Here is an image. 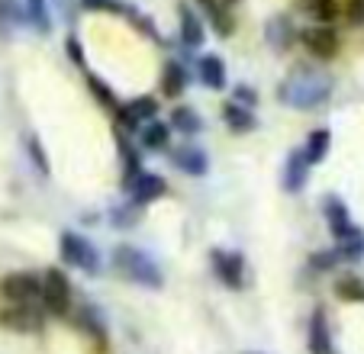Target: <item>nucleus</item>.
Returning a JSON list of instances; mask_svg holds the SVG:
<instances>
[{
  "label": "nucleus",
  "instance_id": "1",
  "mask_svg": "<svg viewBox=\"0 0 364 354\" xmlns=\"http://www.w3.org/2000/svg\"><path fill=\"white\" fill-rule=\"evenodd\" d=\"M332 97V75L313 65H296L277 87V100L294 109H316Z\"/></svg>",
  "mask_w": 364,
  "mask_h": 354
},
{
  "label": "nucleus",
  "instance_id": "2",
  "mask_svg": "<svg viewBox=\"0 0 364 354\" xmlns=\"http://www.w3.org/2000/svg\"><path fill=\"white\" fill-rule=\"evenodd\" d=\"M113 267H117L126 280H132V284H139V286H149V290H161V286H165L161 267L136 245H117V252H113Z\"/></svg>",
  "mask_w": 364,
  "mask_h": 354
},
{
  "label": "nucleus",
  "instance_id": "3",
  "mask_svg": "<svg viewBox=\"0 0 364 354\" xmlns=\"http://www.w3.org/2000/svg\"><path fill=\"white\" fill-rule=\"evenodd\" d=\"M42 306H46V313L52 316H68L71 313V280L65 271H58V267H48L46 274H42V293H39Z\"/></svg>",
  "mask_w": 364,
  "mask_h": 354
},
{
  "label": "nucleus",
  "instance_id": "4",
  "mask_svg": "<svg viewBox=\"0 0 364 354\" xmlns=\"http://www.w3.org/2000/svg\"><path fill=\"white\" fill-rule=\"evenodd\" d=\"M42 293V277L33 271H14L0 280V296L10 306H33Z\"/></svg>",
  "mask_w": 364,
  "mask_h": 354
},
{
  "label": "nucleus",
  "instance_id": "5",
  "mask_svg": "<svg viewBox=\"0 0 364 354\" xmlns=\"http://www.w3.org/2000/svg\"><path fill=\"white\" fill-rule=\"evenodd\" d=\"M62 258H65V264L77 267V271H84V274L100 271V254H97V248L90 245L84 235H77V232H65L62 235Z\"/></svg>",
  "mask_w": 364,
  "mask_h": 354
},
{
  "label": "nucleus",
  "instance_id": "6",
  "mask_svg": "<svg viewBox=\"0 0 364 354\" xmlns=\"http://www.w3.org/2000/svg\"><path fill=\"white\" fill-rule=\"evenodd\" d=\"M300 42H303V48L316 58V62H332V58L338 55V45H342L336 29H332V26H319V23H316V26L303 29Z\"/></svg>",
  "mask_w": 364,
  "mask_h": 354
},
{
  "label": "nucleus",
  "instance_id": "7",
  "mask_svg": "<svg viewBox=\"0 0 364 354\" xmlns=\"http://www.w3.org/2000/svg\"><path fill=\"white\" fill-rule=\"evenodd\" d=\"M210 261H213V271L229 290H242L245 286V261L235 252H223V248H213L210 252Z\"/></svg>",
  "mask_w": 364,
  "mask_h": 354
},
{
  "label": "nucleus",
  "instance_id": "8",
  "mask_svg": "<svg viewBox=\"0 0 364 354\" xmlns=\"http://www.w3.org/2000/svg\"><path fill=\"white\" fill-rule=\"evenodd\" d=\"M117 119L123 129H139V126L159 119V100H155V97H136L132 103L117 109Z\"/></svg>",
  "mask_w": 364,
  "mask_h": 354
},
{
  "label": "nucleus",
  "instance_id": "9",
  "mask_svg": "<svg viewBox=\"0 0 364 354\" xmlns=\"http://www.w3.org/2000/svg\"><path fill=\"white\" fill-rule=\"evenodd\" d=\"M178 36L184 48H200L206 42V26L187 4H178Z\"/></svg>",
  "mask_w": 364,
  "mask_h": 354
},
{
  "label": "nucleus",
  "instance_id": "10",
  "mask_svg": "<svg viewBox=\"0 0 364 354\" xmlns=\"http://www.w3.org/2000/svg\"><path fill=\"white\" fill-rule=\"evenodd\" d=\"M126 191L132 193V200H136L139 206H145V203H151V200H159V197H165L168 193V181L161 174H151V171H142V174L132 181Z\"/></svg>",
  "mask_w": 364,
  "mask_h": 354
},
{
  "label": "nucleus",
  "instance_id": "11",
  "mask_svg": "<svg viewBox=\"0 0 364 354\" xmlns=\"http://www.w3.org/2000/svg\"><path fill=\"white\" fill-rule=\"evenodd\" d=\"M197 7H200V14L206 16V23H210V29H213L216 36L229 39V36L235 33V16H229V7L223 0H197Z\"/></svg>",
  "mask_w": 364,
  "mask_h": 354
},
{
  "label": "nucleus",
  "instance_id": "12",
  "mask_svg": "<svg viewBox=\"0 0 364 354\" xmlns=\"http://www.w3.org/2000/svg\"><path fill=\"white\" fill-rule=\"evenodd\" d=\"M0 326L10 332H42V316L33 306H7L0 309Z\"/></svg>",
  "mask_w": 364,
  "mask_h": 354
},
{
  "label": "nucleus",
  "instance_id": "13",
  "mask_svg": "<svg viewBox=\"0 0 364 354\" xmlns=\"http://www.w3.org/2000/svg\"><path fill=\"white\" fill-rule=\"evenodd\" d=\"M332 332H329V319L326 309H313L309 316V354H332Z\"/></svg>",
  "mask_w": 364,
  "mask_h": 354
},
{
  "label": "nucleus",
  "instance_id": "14",
  "mask_svg": "<svg viewBox=\"0 0 364 354\" xmlns=\"http://www.w3.org/2000/svg\"><path fill=\"white\" fill-rule=\"evenodd\" d=\"M296 26H294V20H290L287 14H274L268 20V42H271V48L274 52H287L290 45L296 42Z\"/></svg>",
  "mask_w": 364,
  "mask_h": 354
},
{
  "label": "nucleus",
  "instance_id": "15",
  "mask_svg": "<svg viewBox=\"0 0 364 354\" xmlns=\"http://www.w3.org/2000/svg\"><path fill=\"white\" fill-rule=\"evenodd\" d=\"M323 213H326V222H329V229H332V235H336V242H342L345 235H351V232H355V222H351V216H348V206H345L338 197H329V200H326Z\"/></svg>",
  "mask_w": 364,
  "mask_h": 354
},
{
  "label": "nucleus",
  "instance_id": "16",
  "mask_svg": "<svg viewBox=\"0 0 364 354\" xmlns=\"http://www.w3.org/2000/svg\"><path fill=\"white\" fill-rule=\"evenodd\" d=\"M171 161L193 177H203L206 168H210V158H206V151L200 145H181L178 151H171Z\"/></svg>",
  "mask_w": 364,
  "mask_h": 354
},
{
  "label": "nucleus",
  "instance_id": "17",
  "mask_svg": "<svg viewBox=\"0 0 364 354\" xmlns=\"http://www.w3.org/2000/svg\"><path fill=\"white\" fill-rule=\"evenodd\" d=\"M309 168H313V164L303 158V151H294V155L287 158V164H284V191H287V193H300L303 187H306Z\"/></svg>",
  "mask_w": 364,
  "mask_h": 354
},
{
  "label": "nucleus",
  "instance_id": "18",
  "mask_svg": "<svg viewBox=\"0 0 364 354\" xmlns=\"http://www.w3.org/2000/svg\"><path fill=\"white\" fill-rule=\"evenodd\" d=\"M197 75L210 90L226 87V62H223L220 55H203V58L197 62Z\"/></svg>",
  "mask_w": 364,
  "mask_h": 354
},
{
  "label": "nucleus",
  "instance_id": "19",
  "mask_svg": "<svg viewBox=\"0 0 364 354\" xmlns=\"http://www.w3.org/2000/svg\"><path fill=\"white\" fill-rule=\"evenodd\" d=\"M187 90V68L181 62H174V58H168L165 62V71H161V94L165 97H181Z\"/></svg>",
  "mask_w": 364,
  "mask_h": 354
},
{
  "label": "nucleus",
  "instance_id": "20",
  "mask_svg": "<svg viewBox=\"0 0 364 354\" xmlns=\"http://www.w3.org/2000/svg\"><path fill=\"white\" fill-rule=\"evenodd\" d=\"M171 145V126L161 123V119H151L142 126V149L149 151H168Z\"/></svg>",
  "mask_w": 364,
  "mask_h": 354
},
{
  "label": "nucleus",
  "instance_id": "21",
  "mask_svg": "<svg viewBox=\"0 0 364 354\" xmlns=\"http://www.w3.org/2000/svg\"><path fill=\"white\" fill-rule=\"evenodd\" d=\"M223 119H226V126L232 132H239V136H242V132H252L255 126H258V119H255L252 109L239 107V103H232V100L223 107Z\"/></svg>",
  "mask_w": 364,
  "mask_h": 354
},
{
  "label": "nucleus",
  "instance_id": "22",
  "mask_svg": "<svg viewBox=\"0 0 364 354\" xmlns=\"http://www.w3.org/2000/svg\"><path fill=\"white\" fill-rule=\"evenodd\" d=\"M77 326L84 328V332L90 335V338L97 341V345H103L107 341V326H103V319H100V313H97L94 306H87V303H81V309H77Z\"/></svg>",
  "mask_w": 364,
  "mask_h": 354
},
{
  "label": "nucleus",
  "instance_id": "23",
  "mask_svg": "<svg viewBox=\"0 0 364 354\" xmlns=\"http://www.w3.org/2000/svg\"><path fill=\"white\" fill-rule=\"evenodd\" d=\"M329 142H332V132L329 129H313L306 136V149H303V158L309 164H319L326 155H329Z\"/></svg>",
  "mask_w": 364,
  "mask_h": 354
},
{
  "label": "nucleus",
  "instance_id": "24",
  "mask_svg": "<svg viewBox=\"0 0 364 354\" xmlns=\"http://www.w3.org/2000/svg\"><path fill=\"white\" fill-rule=\"evenodd\" d=\"M300 4L319 26H332L338 20V0H300Z\"/></svg>",
  "mask_w": 364,
  "mask_h": 354
},
{
  "label": "nucleus",
  "instance_id": "25",
  "mask_svg": "<svg viewBox=\"0 0 364 354\" xmlns=\"http://www.w3.org/2000/svg\"><path fill=\"white\" fill-rule=\"evenodd\" d=\"M171 129H178V132H184V136H197L200 129H203V119H200V113L197 109H191V107H178L171 113Z\"/></svg>",
  "mask_w": 364,
  "mask_h": 354
},
{
  "label": "nucleus",
  "instance_id": "26",
  "mask_svg": "<svg viewBox=\"0 0 364 354\" xmlns=\"http://www.w3.org/2000/svg\"><path fill=\"white\" fill-rule=\"evenodd\" d=\"M26 23L36 29V33L48 36L52 33V16H48V4L46 0H26Z\"/></svg>",
  "mask_w": 364,
  "mask_h": 354
},
{
  "label": "nucleus",
  "instance_id": "27",
  "mask_svg": "<svg viewBox=\"0 0 364 354\" xmlns=\"http://www.w3.org/2000/svg\"><path fill=\"white\" fill-rule=\"evenodd\" d=\"M336 293L345 303H364V280L355 277V274H345V277L336 280Z\"/></svg>",
  "mask_w": 364,
  "mask_h": 354
},
{
  "label": "nucleus",
  "instance_id": "28",
  "mask_svg": "<svg viewBox=\"0 0 364 354\" xmlns=\"http://www.w3.org/2000/svg\"><path fill=\"white\" fill-rule=\"evenodd\" d=\"M336 254H338V258L358 261V258H361V254H364V232H361V229H355V232H351V235H345V239L338 242Z\"/></svg>",
  "mask_w": 364,
  "mask_h": 354
},
{
  "label": "nucleus",
  "instance_id": "29",
  "mask_svg": "<svg viewBox=\"0 0 364 354\" xmlns=\"http://www.w3.org/2000/svg\"><path fill=\"white\" fill-rule=\"evenodd\" d=\"M87 87H90V94L97 97V103H103V107H110V109H119V100H117V94L110 90V84H103L100 77L87 75Z\"/></svg>",
  "mask_w": 364,
  "mask_h": 354
},
{
  "label": "nucleus",
  "instance_id": "30",
  "mask_svg": "<svg viewBox=\"0 0 364 354\" xmlns=\"http://www.w3.org/2000/svg\"><path fill=\"white\" fill-rule=\"evenodd\" d=\"M81 7L84 10H94V14H113V16H119V14H126V4L123 0H81Z\"/></svg>",
  "mask_w": 364,
  "mask_h": 354
},
{
  "label": "nucleus",
  "instance_id": "31",
  "mask_svg": "<svg viewBox=\"0 0 364 354\" xmlns=\"http://www.w3.org/2000/svg\"><path fill=\"white\" fill-rule=\"evenodd\" d=\"M232 103H239V107H245V109H252L255 103H258V94H255L248 84H235V90H232Z\"/></svg>",
  "mask_w": 364,
  "mask_h": 354
},
{
  "label": "nucleus",
  "instance_id": "32",
  "mask_svg": "<svg viewBox=\"0 0 364 354\" xmlns=\"http://www.w3.org/2000/svg\"><path fill=\"white\" fill-rule=\"evenodd\" d=\"M345 20H348V26H364V0L345 4Z\"/></svg>",
  "mask_w": 364,
  "mask_h": 354
},
{
  "label": "nucleus",
  "instance_id": "33",
  "mask_svg": "<svg viewBox=\"0 0 364 354\" xmlns=\"http://www.w3.org/2000/svg\"><path fill=\"white\" fill-rule=\"evenodd\" d=\"M336 264H338V254L336 252H319V254H313V258H309V267H313V271H332Z\"/></svg>",
  "mask_w": 364,
  "mask_h": 354
},
{
  "label": "nucleus",
  "instance_id": "34",
  "mask_svg": "<svg viewBox=\"0 0 364 354\" xmlns=\"http://www.w3.org/2000/svg\"><path fill=\"white\" fill-rule=\"evenodd\" d=\"M29 155H33V161H36V168L42 171V174H48V161H46V151H42V145H39V139L36 136H29Z\"/></svg>",
  "mask_w": 364,
  "mask_h": 354
},
{
  "label": "nucleus",
  "instance_id": "35",
  "mask_svg": "<svg viewBox=\"0 0 364 354\" xmlns=\"http://www.w3.org/2000/svg\"><path fill=\"white\" fill-rule=\"evenodd\" d=\"M65 48H68V58L77 65V68H87V62H84V48L77 45V36H75V33L68 36V42H65Z\"/></svg>",
  "mask_w": 364,
  "mask_h": 354
},
{
  "label": "nucleus",
  "instance_id": "36",
  "mask_svg": "<svg viewBox=\"0 0 364 354\" xmlns=\"http://www.w3.org/2000/svg\"><path fill=\"white\" fill-rule=\"evenodd\" d=\"M223 4H226V7H232V4H239V0H223Z\"/></svg>",
  "mask_w": 364,
  "mask_h": 354
}]
</instances>
